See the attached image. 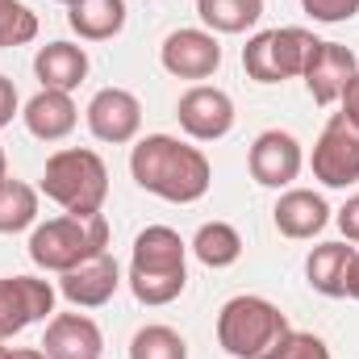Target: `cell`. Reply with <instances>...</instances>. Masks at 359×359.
<instances>
[{
	"instance_id": "1",
	"label": "cell",
	"mask_w": 359,
	"mask_h": 359,
	"mask_svg": "<svg viewBox=\"0 0 359 359\" xmlns=\"http://www.w3.org/2000/svg\"><path fill=\"white\" fill-rule=\"evenodd\" d=\"M130 176L142 192L172 201V205H192L209 192L213 168L201 147L180 142L172 134H147L130 151Z\"/></svg>"
},
{
	"instance_id": "2",
	"label": "cell",
	"mask_w": 359,
	"mask_h": 359,
	"mask_svg": "<svg viewBox=\"0 0 359 359\" xmlns=\"http://www.w3.org/2000/svg\"><path fill=\"white\" fill-rule=\"evenodd\" d=\"M188 288V243L172 226H147L134 238L130 292L142 305H172Z\"/></svg>"
},
{
	"instance_id": "3",
	"label": "cell",
	"mask_w": 359,
	"mask_h": 359,
	"mask_svg": "<svg viewBox=\"0 0 359 359\" xmlns=\"http://www.w3.org/2000/svg\"><path fill=\"white\" fill-rule=\"evenodd\" d=\"M42 192L63 209V213H100L109 201V168L88 147H63L46 159Z\"/></svg>"
},
{
	"instance_id": "4",
	"label": "cell",
	"mask_w": 359,
	"mask_h": 359,
	"mask_svg": "<svg viewBox=\"0 0 359 359\" xmlns=\"http://www.w3.org/2000/svg\"><path fill=\"white\" fill-rule=\"evenodd\" d=\"M104 247H109L104 213H88V217L63 213V217H50V222L34 226V234H29V259L42 271H59V276L88 264Z\"/></svg>"
},
{
	"instance_id": "5",
	"label": "cell",
	"mask_w": 359,
	"mask_h": 359,
	"mask_svg": "<svg viewBox=\"0 0 359 359\" xmlns=\"http://www.w3.org/2000/svg\"><path fill=\"white\" fill-rule=\"evenodd\" d=\"M288 330L292 326L280 313V305L255 292L230 297L217 313V347L230 359H264Z\"/></svg>"
},
{
	"instance_id": "6",
	"label": "cell",
	"mask_w": 359,
	"mask_h": 359,
	"mask_svg": "<svg viewBox=\"0 0 359 359\" xmlns=\"http://www.w3.org/2000/svg\"><path fill=\"white\" fill-rule=\"evenodd\" d=\"M313 50H318V38L309 29H301V25L259 29L243 46V72L255 84H284L292 76H305Z\"/></svg>"
},
{
	"instance_id": "7",
	"label": "cell",
	"mask_w": 359,
	"mask_h": 359,
	"mask_svg": "<svg viewBox=\"0 0 359 359\" xmlns=\"http://www.w3.org/2000/svg\"><path fill=\"white\" fill-rule=\"evenodd\" d=\"M309 168H313V180H322L326 188H347L359 180V130L347 126L343 113H334L318 134Z\"/></svg>"
},
{
	"instance_id": "8",
	"label": "cell",
	"mask_w": 359,
	"mask_h": 359,
	"mask_svg": "<svg viewBox=\"0 0 359 359\" xmlns=\"http://www.w3.org/2000/svg\"><path fill=\"white\" fill-rule=\"evenodd\" d=\"M55 313V288L38 276H0V339L8 343L34 322Z\"/></svg>"
},
{
	"instance_id": "9",
	"label": "cell",
	"mask_w": 359,
	"mask_h": 359,
	"mask_svg": "<svg viewBox=\"0 0 359 359\" xmlns=\"http://www.w3.org/2000/svg\"><path fill=\"white\" fill-rule=\"evenodd\" d=\"M176 117L180 130L192 142H217L234 130V100H230V92L213 88V84H192L180 96Z\"/></svg>"
},
{
	"instance_id": "10",
	"label": "cell",
	"mask_w": 359,
	"mask_h": 359,
	"mask_svg": "<svg viewBox=\"0 0 359 359\" xmlns=\"http://www.w3.org/2000/svg\"><path fill=\"white\" fill-rule=\"evenodd\" d=\"M88 117V130L96 142H109V147H126L138 138L142 130V100L130 88H100L84 109Z\"/></svg>"
},
{
	"instance_id": "11",
	"label": "cell",
	"mask_w": 359,
	"mask_h": 359,
	"mask_svg": "<svg viewBox=\"0 0 359 359\" xmlns=\"http://www.w3.org/2000/svg\"><path fill=\"white\" fill-rule=\"evenodd\" d=\"M159 63L176 80H209L222 67V42L209 29H172L159 46Z\"/></svg>"
},
{
	"instance_id": "12",
	"label": "cell",
	"mask_w": 359,
	"mask_h": 359,
	"mask_svg": "<svg viewBox=\"0 0 359 359\" xmlns=\"http://www.w3.org/2000/svg\"><path fill=\"white\" fill-rule=\"evenodd\" d=\"M247 168H251V180L264 184V188H288L305 168V151L288 130H264L251 142Z\"/></svg>"
},
{
	"instance_id": "13",
	"label": "cell",
	"mask_w": 359,
	"mask_h": 359,
	"mask_svg": "<svg viewBox=\"0 0 359 359\" xmlns=\"http://www.w3.org/2000/svg\"><path fill=\"white\" fill-rule=\"evenodd\" d=\"M355 76H359L355 50H347L343 42H318L301 80L313 96V104H334V100H343V92L351 88Z\"/></svg>"
},
{
	"instance_id": "14",
	"label": "cell",
	"mask_w": 359,
	"mask_h": 359,
	"mask_svg": "<svg viewBox=\"0 0 359 359\" xmlns=\"http://www.w3.org/2000/svg\"><path fill=\"white\" fill-rule=\"evenodd\" d=\"M117 288H121V268H117V259L109 251L92 255L88 264H80V268L63 271V280H59V292L76 309H100V305H109Z\"/></svg>"
},
{
	"instance_id": "15",
	"label": "cell",
	"mask_w": 359,
	"mask_h": 359,
	"mask_svg": "<svg viewBox=\"0 0 359 359\" xmlns=\"http://www.w3.org/2000/svg\"><path fill=\"white\" fill-rule=\"evenodd\" d=\"M42 351L50 359H100L104 355V334L88 313H55L46 322Z\"/></svg>"
},
{
	"instance_id": "16",
	"label": "cell",
	"mask_w": 359,
	"mask_h": 359,
	"mask_svg": "<svg viewBox=\"0 0 359 359\" xmlns=\"http://www.w3.org/2000/svg\"><path fill=\"white\" fill-rule=\"evenodd\" d=\"M271 222H276V230H280L284 238L305 243V238H313V234H322V230L330 226V205H326V196L313 192V188H288V192L276 201Z\"/></svg>"
},
{
	"instance_id": "17",
	"label": "cell",
	"mask_w": 359,
	"mask_h": 359,
	"mask_svg": "<svg viewBox=\"0 0 359 359\" xmlns=\"http://www.w3.org/2000/svg\"><path fill=\"white\" fill-rule=\"evenodd\" d=\"M21 117H25V130H29L34 138H42V142H59V138H67V134L76 130L80 109H76L72 92L42 88V92H34V96L25 100Z\"/></svg>"
},
{
	"instance_id": "18",
	"label": "cell",
	"mask_w": 359,
	"mask_h": 359,
	"mask_svg": "<svg viewBox=\"0 0 359 359\" xmlns=\"http://www.w3.org/2000/svg\"><path fill=\"white\" fill-rule=\"evenodd\" d=\"M34 76L42 88L55 92H76L88 80V50L76 42H46L34 55Z\"/></svg>"
},
{
	"instance_id": "19",
	"label": "cell",
	"mask_w": 359,
	"mask_h": 359,
	"mask_svg": "<svg viewBox=\"0 0 359 359\" xmlns=\"http://www.w3.org/2000/svg\"><path fill=\"white\" fill-rule=\"evenodd\" d=\"M351 259H355V247H347V243H322V247H313L309 259H305L309 288L322 292V297H347Z\"/></svg>"
},
{
	"instance_id": "20",
	"label": "cell",
	"mask_w": 359,
	"mask_h": 359,
	"mask_svg": "<svg viewBox=\"0 0 359 359\" xmlns=\"http://www.w3.org/2000/svg\"><path fill=\"white\" fill-rule=\"evenodd\" d=\"M67 25L84 42H109L126 29V0H76L67 4Z\"/></svg>"
},
{
	"instance_id": "21",
	"label": "cell",
	"mask_w": 359,
	"mask_h": 359,
	"mask_svg": "<svg viewBox=\"0 0 359 359\" xmlns=\"http://www.w3.org/2000/svg\"><path fill=\"white\" fill-rule=\"evenodd\" d=\"M188 247L205 268H234L243 259V234L230 222H205Z\"/></svg>"
},
{
	"instance_id": "22",
	"label": "cell",
	"mask_w": 359,
	"mask_h": 359,
	"mask_svg": "<svg viewBox=\"0 0 359 359\" xmlns=\"http://www.w3.org/2000/svg\"><path fill=\"white\" fill-rule=\"evenodd\" d=\"M196 17L209 34H247L264 17V0H196Z\"/></svg>"
},
{
	"instance_id": "23",
	"label": "cell",
	"mask_w": 359,
	"mask_h": 359,
	"mask_svg": "<svg viewBox=\"0 0 359 359\" xmlns=\"http://www.w3.org/2000/svg\"><path fill=\"white\" fill-rule=\"evenodd\" d=\"M38 222V192L25 180L0 184V234H21Z\"/></svg>"
},
{
	"instance_id": "24",
	"label": "cell",
	"mask_w": 359,
	"mask_h": 359,
	"mask_svg": "<svg viewBox=\"0 0 359 359\" xmlns=\"http://www.w3.org/2000/svg\"><path fill=\"white\" fill-rule=\"evenodd\" d=\"M130 359H188V343L172 326H142L130 339Z\"/></svg>"
},
{
	"instance_id": "25",
	"label": "cell",
	"mask_w": 359,
	"mask_h": 359,
	"mask_svg": "<svg viewBox=\"0 0 359 359\" xmlns=\"http://www.w3.org/2000/svg\"><path fill=\"white\" fill-rule=\"evenodd\" d=\"M34 38H38V13L21 0H0V50L25 46Z\"/></svg>"
},
{
	"instance_id": "26",
	"label": "cell",
	"mask_w": 359,
	"mask_h": 359,
	"mask_svg": "<svg viewBox=\"0 0 359 359\" xmlns=\"http://www.w3.org/2000/svg\"><path fill=\"white\" fill-rule=\"evenodd\" d=\"M264 359H330V347L309 330H288Z\"/></svg>"
},
{
	"instance_id": "27",
	"label": "cell",
	"mask_w": 359,
	"mask_h": 359,
	"mask_svg": "<svg viewBox=\"0 0 359 359\" xmlns=\"http://www.w3.org/2000/svg\"><path fill=\"white\" fill-rule=\"evenodd\" d=\"M301 8L322 25H343L359 13V0H301Z\"/></svg>"
},
{
	"instance_id": "28",
	"label": "cell",
	"mask_w": 359,
	"mask_h": 359,
	"mask_svg": "<svg viewBox=\"0 0 359 359\" xmlns=\"http://www.w3.org/2000/svg\"><path fill=\"white\" fill-rule=\"evenodd\" d=\"M334 222H339V230H343V238H347V243H359V192L343 205V209H339V217H334Z\"/></svg>"
},
{
	"instance_id": "29",
	"label": "cell",
	"mask_w": 359,
	"mask_h": 359,
	"mask_svg": "<svg viewBox=\"0 0 359 359\" xmlns=\"http://www.w3.org/2000/svg\"><path fill=\"white\" fill-rule=\"evenodd\" d=\"M17 109H21V100H17V88H13V80L8 76H0V130L17 117Z\"/></svg>"
},
{
	"instance_id": "30",
	"label": "cell",
	"mask_w": 359,
	"mask_h": 359,
	"mask_svg": "<svg viewBox=\"0 0 359 359\" xmlns=\"http://www.w3.org/2000/svg\"><path fill=\"white\" fill-rule=\"evenodd\" d=\"M343 117H347V126L359 130V76L351 80V88L343 92Z\"/></svg>"
},
{
	"instance_id": "31",
	"label": "cell",
	"mask_w": 359,
	"mask_h": 359,
	"mask_svg": "<svg viewBox=\"0 0 359 359\" xmlns=\"http://www.w3.org/2000/svg\"><path fill=\"white\" fill-rule=\"evenodd\" d=\"M347 297L359 301V251H355V259H351V271H347Z\"/></svg>"
},
{
	"instance_id": "32",
	"label": "cell",
	"mask_w": 359,
	"mask_h": 359,
	"mask_svg": "<svg viewBox=\"0 0 359 359\" xmlns=\"http://www.w3.org/2000/svg\"><path fill=\"white\" fill-rule=\"evenodd\" d=\"M8 359H50L42 347H17V351H8Z\"/></svg>"
},
{
	"instance_id": "33",
	"label": "cell",
	"mask_w": 359,
	"mask_h": 359,
	"mask_svg": "<svg viewBox=\"0 0 359 359\" xmlns=\"http://www.w3.org/2000/svg\"><path fill=\"white\" fill-rule=\"evenodd\" d=\"M8 180V159H4V147H0V184Z\"/></svg>"
},
{
	"instance_id": "34",
	"label": "cell",
	"mask_w": 359,
	"mask_h": 359,
	"mask_svg": "<svg viewBox=\"0 0 359 359\" xmlns=\"http://www.w3.org/2000/svg\"><path fill=\"white\" fill-rule=\"evenodd\" d=\"M0 359H8V347H4V339H0Z\"/></svg>"
},
{
	"instance_id": "35",
	"label": "cell",
	"mask_w": 359,
	"mask_h": 359,
	"mask_svg": "<svg viewBox=\"0 0 359 359\" xmlns=\"http://www.w3.org/2000/svg\"><path fill=\"white\" fill-rule=\"evenodd\" d=\"M59 4H76V0H59Z\"/></svg>"
}]
</instances>
